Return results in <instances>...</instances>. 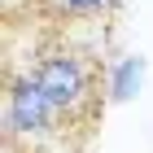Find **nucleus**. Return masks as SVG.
Segmentation results:
<instances>
[{
  "instance_id": "f257e3e1",
  "label": "nucleus",
  "mask_w": 153,
  "mask_h": 153,
  "mask_svg": "<svg viewBox=\"0 0 153 153\" xmlns=\"http://www.w3.org/2000/svg\"><path fill=\"white\" fill-rule=\"evenodd\" d=\"M26 70L57 105V114L66 118L74 153H88L101 131V118H105V92H109L105 61L88 44L70 39L66 31H39L35 48L26 53Z\"/></svg>"
},
{
  "instance_id": "f03ea898",
  "label": "nucleus",
  "mask_w": 153,
  "mask_h": 153,
  "mask_svg": "<svg viewBox=\"0 0 153 153\" xmlns=\"http://www.w3.org/2000/svg\"><path fill=\"white\" fill-rule=\"evenodd\" d=\"M26 9V18H35L44 31H66L74 22H109L118 13V0H22L9 4L4 13Z\"/></svg>"
}]
</instances>
